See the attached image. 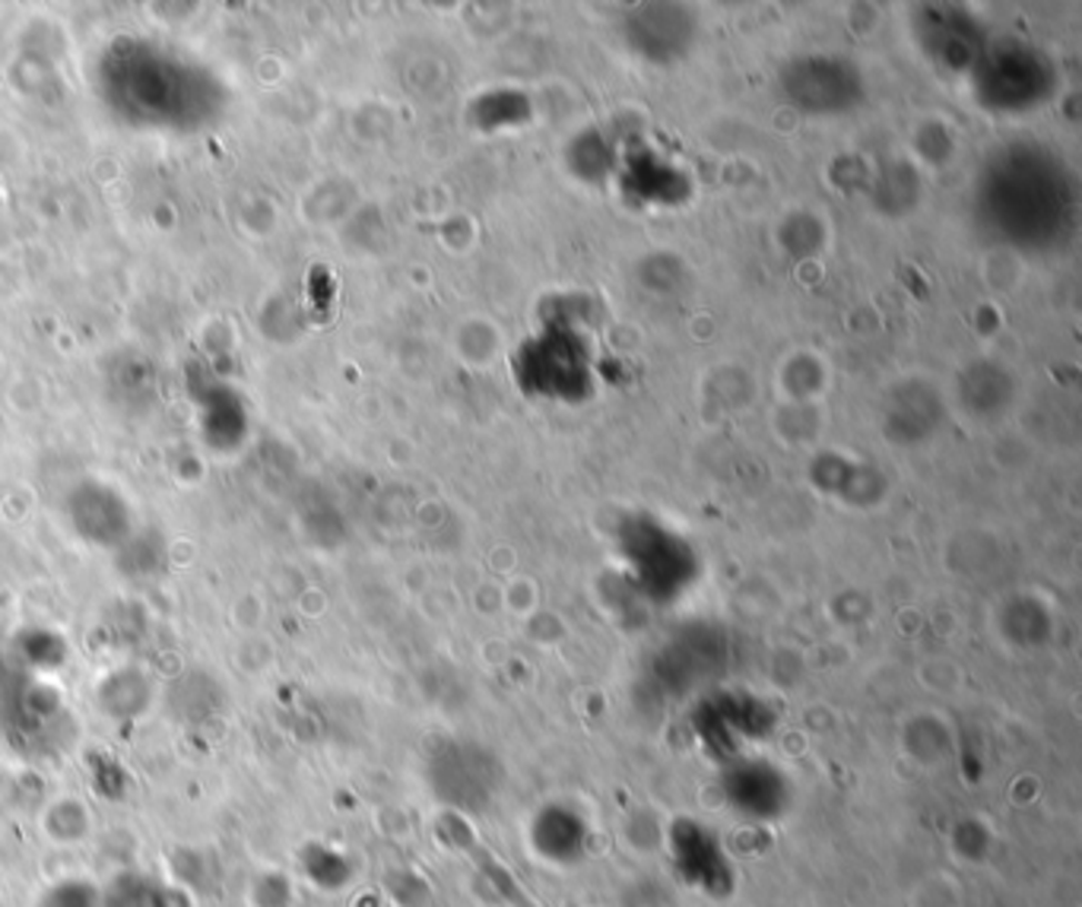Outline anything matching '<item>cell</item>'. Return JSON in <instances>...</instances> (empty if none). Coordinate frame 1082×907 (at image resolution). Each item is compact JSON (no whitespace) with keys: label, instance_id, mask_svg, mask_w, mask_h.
Here are the masks:
<instances>
[{"label":"cell","instance_id":"1","mask_svg":"<svg viewBox=\"0 0 1082 907\" xmlns=\"http://www.w3.org/2000/svg\"><path fill=\"white\" fill-rule=\"evenodd\" d=\"M788 92L800 109L839 111L858 99V73L854 67L835 58H807L791 70Z\"/></svg>","mask_w":1082,"mask_h":907}]
</instances>
